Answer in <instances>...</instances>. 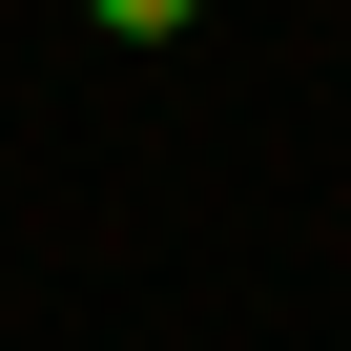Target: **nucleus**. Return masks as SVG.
Listing matches in <instances>:
<instances>
[{
	"instance_id": "1",
	"label": "nucleus",
	"mask_w": 351,
	"mask_h": 351,
	"mask_svg": "<svg viewBox=\"0 0 351 351\" xmlns=\"http://www.w3.org/2000/svg\"><path fill=\"white\" fill-rule=\"evenodd\" d=\"M83 21H104V42H186L207 0H83Z\"/></svg>"
}]
</instances>
